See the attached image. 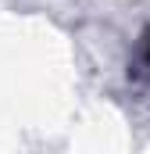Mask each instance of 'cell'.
Wrapping results in <instances>:
<instances>
[{
    "label": "cell",
    "instance_id": "obj_1",
    "mask_svg": "<svg viewBox=\"0 0 150 154\" xmlns=\"http://www.w3.org/2000/svg\"><path fill=\"white\" fill-rule=\"evenodd\" d=\"M143 57H147V65H150V39H147V54H143Z\"/></svg>",
    "mask_w": 150,
    "mask_h": 154
}]
</instances>
